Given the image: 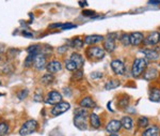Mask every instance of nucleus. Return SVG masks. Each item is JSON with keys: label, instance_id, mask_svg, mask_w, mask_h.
<instances>
[{"label": "nucleus", "instance_id": "c756f323", "mask_svg": "<svg viewBox=\"0 0 160 136\" xmlns=\"http://www.w3.org/2000/svg\"><path fill=\"white\" fill-rule=\"evenodd\" d=\"M83 78V72H82V70H77V71H75L73 77H72V79L73 80H80Z\"/></svg>", "mask_w": 160, "mask_h": 136}, {"label": "nucleus", "instance_id": "2eb2a0df", "mask_svg": "<svg viewBox=\"0 0 160 136\" xmlns=\"http://www.w3.org/2000/svg\"><path fill=\"white\" fill-rule=\"evenodd\" d=\"M158 75H159V73L155 68H149V69L146 70V72L144 73V78L148 80H154L155 78L158 77Z\"/></svg>", "mask_w": 160, "mask_h": 136}, {"label": "nucleus", "instance_id": "6e6552de", "mask_svg": "<svg viewBox=\"0 0 160 136\" xmlns=\"http://www.w3.org/2000/svg\"><path fill=\"white\" fill-rule=\"evenodd\" d=\"M33 65L37 70H43L46 67V56L43 54H38L34 57Z\"/></svg>", "mask_w": 160, "mask_h": 136}, {"label": "nucleus", "instance_id": "2f4dec72", "mask_svg": "<svg viewBox=\"0 0 160 136\" xmlns=\"http://www.w3.org/2000/svg\"><path fill=\"white\" fill-rule=\"evenodd\" d=\"M127 105H128V98H126V96H124L123 99H121V100L118 101V106H120L121 108H126Z\"/></svg>", "mask_w": 160, "mask_h": 136}, {"label": "nucleus", "instance_id": "f3484780", "mask_svg": "<svg viewBox=\"0 0 160 136\" xmlns=\"http://www.w3.org/2000/svg\"><path fill=\"white\" fill-rule=\"evenodd\" d=\"M141 53H143L146 58L149 60H157L159 58L158 52H156L155 49H143V51H141Z\"/></svg>", "mask_w": 160, "mask_h": 136}, {"label": "nucleus", "instance_id": "72a5a7b5", "mask_svg": "<svg viewBox=\"0 0 160 136\" xmlns=\"http://www.w3.org/2000/svg\"><path fill=\"white\" fill-rule=\"evenodd\" d=\"M72 28H76V25L71 24V23H66V24H63V26L61 27V29L65 30V29H72Z\"/></svg>", "mask_w": 160, "mask_h": 136}, {"label": "nucleus", "instance_id": "e433bc0d", "mask_svg": "<svg viewBox=\"0 0 160 136\" xmlns=\"http://www.w3.org/2000/svg\"><path fill=\"white\" fill-rule=\"evenodd\" d=\"M68 45H63V46H60V47L58 48V53H60V54H63V53H65V52H68Z\"/></svg>", "mask_w": 160, "mask_h": 136}, {"label": "nucleus", "instance_id": "bb28decb", "mask_svg": "<svg viewBox=\"0 0 160 136\" xmlns=\"http://www.w3.org/2000/svg\"><path fill=\"white\" fill-rule=\"evenodd\" d=\"M34 57H35V55L28 54L27 58L25 59V62H24V64H25V67H26V68H30V67H32L33 61H34Z\"/></svg>", "mask_w": 160, "mask_h": 136}, {"label": "nucleus", "instance_id": "6ab92c4d", "mask_svg": "<svg viewBox=\"0 0 160 136\" xmlns=\"http://www.w3.org/2000/svg\"><path fill=\"white\" fill-rule=\"evenodd\" d=\"M80 106L83 107V108H93V107H95V102L93 101L92 98L87 96V98H83L80 101Z\"/></svg>", "mask_w": 160, "mask_h": 136}, {"label": "nucleus", "instance_id": "9d476101", "mask_svg": "<svg viewBox=\"0 0 160 136\" xmlns=\"http://www.w3.org/2000/svg\"><path fill=\"white\" fill-rule=\"evenodd\" d=\"M159 35L160 33L157 32V31L151 32L148 35V38L143 41L144 44H146V45H156V44L159 42Z\"/></svg>", "mask_w": 160, "mask_h": 136}, {"label": "nucleus", "instance_id": "aec40b11", "mask_svg": "<svg viewBox=\"0 0 160 136\" xmlns=\"http://www.w3.org/2000/svg\"><path fill=\"white\" fill-rule=\"evenodd\" d=\"M121 124L122 128H124L125 130H131L132 129V119L129 116H125L121 119Z\"/></svg>", "mask_w": 160, "mask_h": 136}, {"label": "nucleus", "instance_id": "412c9836", "mask_svg": "<svg viewBox=\"0 0 160 136\" xmlns=\"http://www.w3.org/2000/svg\"><path fill=\"white\" fill-rule=\"evenodd\" d=\"M149 100L153 102L160 101V89L159 88L151 89V91H149Z\"/></svg>", "mask_w": 160, "mask_h": 136}, {"label": "nucleus", "instance_id": "a19ab883", "mask_svg": "<svg viewBox=\"0 0 160 136\" xmlns=\"http://www.w3.org/2000/svg\"><path fill=\"white\" fill-rule=\"evenodd\" d=\"M79 6H81V7H83V6H88V2L87 1H79Z\"/></svg>", "mask_w": 160, "mask_h": 136}, {"label": "nucleus", "instance_id": "cd10ccee", "mask_svg": "<svg viewBox=\"0 0 160 136\" xmlns=\"http://www.w3.org/2000/svg\"><path fill=\"white\" fill-rule=\"evenodd\" d=\"M65 68H66V70H68V71H72V72H75V71H77V67H76V64L74 63L72 60H66L65 61Z\"/></svg>", "mask_w": 160, "mask_h": 136}, {"label": "nucleus", "instance_id": "4c0bfd02", "mask_svg": "<svg viewBox=\"0 0 160 136\" xmlns=\"http://www.w3.org/2000/svg\"><path fill=\"white\" fill-rule=\"evenodd\" d=\"M22 35L26 36V38H33V33L30 32V31H27V30H24L22 33Z\"/></svg>", "mask_w": 160, "mask_h": 136}, {"label": "nucleus", "instance_id": "4468645a", "mask_svg": "<svg viewBox=\"0 0 160 136\" xmlns=\"http://www.w3.org/2000/svg\"><path fill=\"white\" fill-rule=\"evenodd\" d=\"M46 69H47L48 73L52 74V73H57V72L61 71L62 64H61V62H59V61H51L46 65Z\"/></svg>", "mask_w": 160, "mask_h": 136}, {"label": "nucleus", "instance_id": "a211bd4d", "mask_svg": "<svg viewBox=\"0 0 160 136\" xmlns=\"http://www.w3.org/2000/svg\"><path fill=\"white\" fill-rule=\"evenodd\" d=\"M115 49V42L112 39L108 38L107 40L104 41V51L108 52V53H112Z\"/></svg>", "mask_w": 160, "mask_h": 136}, {"label": "nucleus", "instance_id": "7ed1b4c3", "mask_svg": "<svg viewBox=\"0 0 160 136\" xmlns=\"http://www.w3.org/2000/svg\"><path fill=\"white\" fill-rule=\"evenodd\" d=\"M38 121L34 119H31L26 121L24 124L22 125V128L19 129V135L26 136V135H30L32 133H34L38 129Z\"/></svg>", "mask_w": 160, "mask_h": 136}, {"label": "nucleus", "instance_id": "37998d69", "mask_svg": "<svg viewBox=\"0 0 160 136\" xmlns=\"http://www.w3.org/2000/svg\"><path fill=\"white\" fill-rule=\"evenodd\" d=\"M149 4H160V1H148Z\"/></svg>", "mask_w": 160, "mask_h": 136}, {"label": "nucleus", "instance_id": "c85d7f7f", "mask_svg": "<svg viewBox=\"0 0 160 136\" xmlns=\"http://www.w3.org/2000/svg\"><path fill=\"white\" fill-rule=\"evenodd\" d=\"M121 42H122V44L124 46H128L130 44V38H129V35H127V33H124L121 36Z\"/></svg>", "mask_w": 160, "mask_h": 136}, {"label": "nucleus", "instance_id": "1a4fd4ad", "mask_svg": "<svg viewBox=\"0 0 160 136\" xmlns=\"http://www.w3.org/2000/svg\"><path fill=\"white\" fill-rule=\"evenodd\" d=\"M121 128H122L121 121H118V120H111L109 123L107 124V127H106V130L110 134H115V133H118L121 130Z\"/></svg>", "mask_w": 160, "mask_h": 136}, {"label": "nucleus", "instance_id": "49530a36", "mask_svg": "<svg viewBox=\"0 0 160 136\" xmlns=\"http://www.w3.org/2000/svg\"><path fill=\"white\" fill-rule=\"evenodd\" d=\"M0 83H1V82H0Z\"/></svg>", "mask_w": 160, "mask_h": 136}, {"label": "nucleus", "instance_id": "7c9ffc66", "mask_svg": "<svg viewBox=\"0 0 160 136\" xmlns=\"http://www.w3.org/2000/svg\"><path fill=\"white\" fill-rule=\"evenodd\" d=\"M138 125L140 128H145L148 125V119L146 117H140L138 120Z\"/></svg>", "mask_w": 160, "mask_h": 136}, {"label": "nucleus", "instance_id": "ddd939ff", "mask_svg": "<svg viewBox=\"0 0 160 136\" xmlns=\"http://www.w3.org/2000/svg\"><path fill=\"white\" fill-rule=\"evenodd\" d=\"M102 41H104V36L98 35H87L86 38H84V43L88 44V45H94V44H97Z\"/></svg>", "mask_w": 160, "mask_h": 136}, {"label": "nucleus", "instance_id": "f704fd0d", "mask_svg": "<svg viewBox=\"0 0 160 136\" xmlns=\"http://www.w3.org/2000/svg\"><path fill=\"white\" fill-rule=\"evenodd\" d=\"M95 12L92 11V10H83L82 11V15H84V16H93Z\"/></svg>", "mask_w": 160, "mask_h": 136}, {"label": "nucleus", "instance_id": "5701e85b", "mask_svg": "<svg viewBox=\"0 0 160 136\" xmlns=\"http://www.w3.org/2000/svg\"><path fill=\"white\" fill-rule=\"evenodd\" d=\"M84 44V41L80 40L79 38H75L73 41H68V45L74 48H81Z\"/></svg>", "mask_w": 160, "mask_h": 136}, {"label": "nucleus", "instance_id": "ea45409f", "mask_svg": "<svg viewBox=\"0 0 160 136\" xmlns=\"http://www.w3.org/2000/svg\"><path fill=\"white\" fill-rule=\"evenodd\" d=\"M63 24H61V23H59V24H53V25H50L49 28L50 29H53V28H61Z\"/></svg>", "mask_w": 160, "mask_h": 136}, {"label": "nucleus", "instance_id": "423d86ee", "mask_svg": "<svg viewBox=\"0 0 160 136\" xmlns=\"http://www.w3.org/2000/svg\"><path fill=\"white\" fill-rule=\"evenodd\" d=\"M46 104H49V105H57L60 102H62V95L60 92L58 91H51V92L48 93L47 98H46Z\"/></svg>", "mask_w": 160, "mask_h": 136}, {"label": "nucleus", "instance_id": "39448f33", "mask_svg": "<svg viewBox=\"0 0 160 136\" xmlns=\"http://www.w3.org/2000/svg\"><path fill=\"white\" fill-rule=\"evenodd\" d=\"M69 105L68 102H60L59 104H57L52 107V109H51V115H53V116H59V115H62L64 114V112H66L69 109Z\"/></svg>", "mask_w": 160, "mask_h": 136}, {"label": "nucleus", "instance_id": "473e14b6", "mask_svg": "<svg viewBox=\"0 0 160 136\" xmlns=\"http://www.w3.org/2000/svg\"><path fill=\"white\" fill-rule=\"evenodd\" d=\"M27 95H28V90H27V89H24V90L19 91V92L17 93V96H18L19 100H24Z\"/></svg>", "mask_w": 160, "mask_h": 136}, {"label": "nucleus", "instance_id": "b1692460", "mask_svg": "<svg viewBox=\"0 0 160 136\" xmlns=\"http://www.w3.org/2000/svg\"><path fill=\"white\" fill-rule=\"evenodd\" d=\"M120 86V82L117 79H112V80H109V82L106 83L105 85V88L106 90H111V89H115Z\"/></svg>", "mask_w": 160, "mask_h": 136}, {"label": "nucleus", "instance_id": "f8f14e48", "mask_svg": "<svg viewBox=\"0 0 160 136\" xmlns=\"http://www.w3.org/2000/svg\"><path fill=\"white\" fill-rule=\"evenodd\" d=\"M69 60H72V61L76 64V67H77V69H78V70H81V68L83 67V64H84L83 57H82L81 55L78 54V53H73V54H72L71 57H69Z\"/></svg>", "mask_w": 160, "mask_h": 136}, {"label": "nucleus", "instance_id": "a18cd8bd", "mask_svg": "<svg viewBox=\"0 0 160 136\" xmlns=\"http://www.w3.org/2000/svg\"><path fill=\"white\" fill-rule=\"evenodd\" d=\"M159 42H160V35H159Z\"/></svg>", "mask_w": 160, "mask_h": 136}, {"label": "nucleus", "instance_id": "dca6fc26", "mask_svg": "<svg viewBox=\"0 0 160 136\" xmlns=\"http://www.w3.org/2000/svg\"><path fill=\"white\" fill-rule=\"evenodd\" d=\"M160 133V130L157 125H152V127L148 128L143 133L142 136H158Z\"/></svg>", "mask_w": 160, "mask_h": 136}, {"label": "nucleus", "instance_id": "79ce46f5", "mask_svg": "<svg viewBox=\"0 0 160 136\" xmlns=\"http://www.w3.org/2000/svg\"><path fill=\"white\" fill-rule=\"evenodd\" d=\"M4 52V45H2V44H0V54L3 53Z\"/></svg>", "mask_w": 160, "mask_h": 136}, {"label": "nucleus", "instance_id": "20e7f679", "mask_svg": "<svg viewBox=\"0 0 160 136\" xmlns=\"http://www.w3.org/2000/svg\"><path fill=\"white\" fill-rule=\"evenodd\" d=\"M86 54L89 58L102 59L105 57V51L102 48L98 47V46H92V47H89L86 51Z\"/></svg>", "mask_w": 160, "mask_h": 136}, {"label": "nucleus", "instance_id": "4be33fe9", "mask_svg": "<svg viewBox=\"0 0 160 136\" xmlns=\"http://www.w3.org/2000/svg\"><path fill=\"white\" fill-rule=\"evenodd\" d=\"M90 123L94 129H98L100 127V119L96 114H91L90 115Z\"/></svg>", "mask_w": 160, "mask_h": 136}, {"label": "nucleus", "instance_id": "f257e3e1", "mask_svg": "<svg viewBox=\"0 0 160 136\" xmlns=\"http://www.w3.org/2000/svg\"><path fill=\"white\" fill-rule=\"evenodd\" d=\"M87 117H88V112L86 109L77 108L75 111L74 123L79 130L87 129Z\"/></svg>", "mask_w": 160, "mask_h": 136}, {"label": "nucleus", "instance_id": "a878e982", "mask_svg": "<svg viewBox=\"0 0 160 136\" xmlns=\"http://www.w3.org/2000/svg\"><path fill=\"white\" fill-rule=\"evenodd\" d=\"M9 133V124L7 122H0V136H6Z\"/></svg>", "mask_w": 160, "mask_h": 136}, {"label": "nucleus", "instance_id": "c9c22d12", "mask_svg": "<svg viewBox=\"0 0 160 136\" xmlns=\"http://www.w3.org/2000/svg\"><path fill=\"white\" fill-rule=\"evenodd\" d=\"M102 74L100 72H93L91 73V78H102Z\"/></svg>", "mask_w": 160, "mask_h": 136}, {"label": "nucleus", "instance_id": "c03bdc74", "mask_svg": "<svg viewBox=\"0 0 160 136\" xmlns=\"http://www.w3.org/2000/svg\"><path fill=\"white\" fill-rule=\"evenodd\" d=\"M110 136H118V135H117V134H111Z\"/></svg>", "mask_w": 160, "mask_h": 136}, {"label": "nucleus", "instance_id": "9b49d317", "mask_svg": "<svg viewBox=\"0 0 160 136\" xmlns=\"http://www.w3.org/2000/svg\"><path fill=\"white\" fill-rule=\"evenodd\" d=\"M130 38V44L133 46H138L140 45L142 42L144 41V36L141 32H132L129 35Z\"/></svg>", "mask_w": 160, "mask_h": 136}, {"label": "nucleus", "instance_id": "393cba45", "mask_svg": "<svg viewBox=\"0 0 160 136\" xmlns=\"http://www.w3.org/2000/svg\"><path fill=\"white\" fill-rule=\"evenodd\" d=\"M53 79H55V77H53V75H51L50 73H48V74H45L43 75V77L41 78V82L43 84H45V85H49L53 82Z\"/></svg>", "mask_w": 160, "mask_h": 136}, {"label": "nucleus", "instance_id": "0eeeda50", "mask_svg": "<svg viewBox=\"0 0 160 136\" xmlns=\"http://www.w3.org/2000/svg\"><path fill=\"white\" fill-rule=\"evenodd\" d=\"M111 68H112L113 72L115 73L117 75H124L125 74V65L121 60H113L111 62Z\"/></svg>", "mask_w": 160, "mask_h": 136}, {"label": "nucleus", "instance_id": "f03ea898", "mask_svg": "<svg viewBox=\"0 0 160 136\" xmlns=\"http://www.w3.org/2000/svg\"><path fill=\"white\" fill-rule=\"evenodd\" d=\"M148 62L144 58H137L132 63V68H131V75L133 77H139L140 75L145 71Z\"/></svg>", "mask_w": 160, "mask_h": 136}, {"label": "nucleus", "instance_id": "58836bf2", "mask_svg": "<svg viewBox=\"0 0 160 136\" xmlns=\"http://www.w3.org/2000/svg\"><path fill=\"white\" fill-rule=\"evenodd\" d=\"M107 38L112 39V40H114V41H115V39H118V33H109V35H107Z\"/></svg>", "mask_w": 160, "mask_h": 136}]
</instances>
